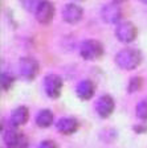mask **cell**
Returning a JSON list of instances; mask_svg holds the SVG:
<instances>
[{
	"mask_svg": "<svg viewBox=\"0 0 147 148\" xmlns=\"http://www.w3.org/2000/svg\"><path fill=\"white\" fill-rule=\"evenodd\" d=\"M95 92V85L93 81L90 79H82L76 87V94L77 97L82 101H88L90 99Z\"/></svg>",
	"mask_w": 147,
	"mask_h": 148,
	"instance_id": "12",
	"label": "cell"
},
{
	"mask_svg": "<svg viewBox=\"0 0 147 148\" xmlns=\"http://www.w3.org/2000/svg\"><path fill=\"white\" fill-rule=\"evenodd\" d=\"M142 3H144V4H147V0H141Z\"/></svg>",
	"mask_w": 147,
	"mask_h": 148,
	"instance_id": "22",
	"label": "cell"
},
{
	"mask_svg": "<svg viewBox=\"0 0 147 148\" xmlns=\"http://www.w3.org/2000/svg\"><path fill=\"white\" fill-rule=\"evenodd\" d=\"M104 53V46L98 40L94 38H88L84 40L80 45V54L84 60L93 61V60L99 58Z\"/></svg>",
	"mask_w": 147,
	"mask_h": 148,
	"instance_id": "2",
	"label": "cell"
},
{
	"mask_svg": "<svg viewBox=\"0 0 147 148\" xmlns=\"http://www.w3.org/2000/svg\"><path fill=\"white\" fill-rule=\"evenodd\" d=\"M39 148H58V147L53 140H44V142L40 143Z\"/></svg>",
	"mask_w": 147,
	"mask_h": 148,
	"instance_id": "19",
	"label": "cell"
},
{
	"mask_svg": "<svg viewBox=\"0 0 147 148\" xmlns=\"http://www.w3.org/2000/svg\"><path fill=\"white\" fill-rule=\"evenodd\" d=\"M21 1V5L25 11L28 12H36L37 8L40 7V4L43 3L44 0H20Z\"/></svg>",
	"mask_w": 147,
	"mask_h": 148,
	"instance_id": "16",
	"label": "cell"
},
{
	"mask_svg": "<svg viewBox=\"0 0 147 148\" xmlns=\"http://www.w3.org/2000/svg\"><path fill=\"white\" fill-rule=\"evenodd\" d=\"M134 131L137 134H146L147 132V124L146 123L137 124V126H134Z\"/></svg>",
	"mask_w": 147,
	"mask_h": 148,
	"instance_id": "20",
	"label": "cell"
},
{
	"mask_svg": "<svg viewBox=\"0 0 147 148\" xmlns=\"http://www.w3.org/2000/svg\"><path fill=\"white\" fill-rule=\"evenodd\" d=\"M36 20L41 24H48L52 21L53 16H55V7L49 0H44L40 4V7L37 8V11L35 12Z\"/></svg>",
	"mask_w": 147,
	"mask_h": 148,
	"instance_id": "10",
	"label": "cell"
},
{
	"mask_svg": "<svg viewBox=\"0 0 147 148\" xmlns=\"http://www.w3.org/2000/svg\"><path fill=\"white\" fill-rule=\"evenodd\" d=\"M143 86V79L141 77H133L129 81V85H127V91L129 92H135L138 90L142 89Z\"/></svg>",
	"mask_w": 147,
	"mask_h": 148,
	"instance_id": "18",
	"label": "cell"
},
{
	"mask_svg": "<svg viewBox=\"0 0 147 148\" xmlns=\"http://www.w3.org/2000/svg\"><path fill=\"white\" fill-rule=\"evenodd\" d=\"M29 119V110L25 106H19L11 114V123L13 127H19L25 124Z\"/></svg>",
	"mask_w": 147,
	"mask_h": 148,
	"instance_id": "13",
	"label": "cell"
},
{
	"mask_svg": "<svg viewBox=\"0 0 147 148\" xmlns=\"http://www.w3.org/2000/svg\"><path fill=\"white\" fill-rule=\"evenodd\" d=\"M13 82H15V77L12 74L3 71L1 75H0V85H1V89L3 90H9L13 86Z\"/></svg>",
	"mask_w": 147,
	"mask_h": 148,
	"instance_id": "15",
	"label": "cell"
},
{
	"mask_svg": "<svg viewBox=\"0 0 147 148\" xmlns=\"http://www.w3.org/2000/svg\"><path fill=\"white\" fill-rule=\"evenodd\" d=\"M114 107H115L114 99L111 98L110 95H107V94L101 95L98 98V101L95 102V111H97V114L101 118H104V119L109 118L113 114Z\"/></svg>",
	"mask_w": 147,
	"mask_h": 148,
	"instance_id": "8",
	"label": "cell"
},
{
	"mask_svg": "<svg viewBox=\"0 0 147 148\" xmlns=\"http://www.w3.org/2000/svg\"><path fill=\"white\" fill-rule=\"evenodd\" d=\"M57 131L62 135H72L78 130V120L73 116H65L57 120L56 123Z\"/></svg>",
	"mask_w": 147,
	"mask_h": 148,
	"instance_id": "11",
	"label": "cell"
},
{
	"mask_svg": "<svg viewBox=\"0 0 147 148\" xmlns=\"http://www.w3.org/2000/svg\"><path fill=\"white\" fill-rule=\"evenodd\" d=\"M44 90L49 98L56 99L61 95L62 79L56 74H48L44 78Z\"/></svg>",
	"mask_w": 147,
	"mask_h": 148,
	"instance_id": "6",
	"label": "cell"
},
{
	"mask_svg": "<svg viewBox=\"0 0 147 148\" xmlns=\"http://www.w3.org/2000/svg\"><path fill=\"white\" fill-rule=\"evenodd\" d=\"M142 54L135 48H123L115 54V64L123 70H134L141 65Z\"/></svg>",
	"mask_w": 147,
	"mask_h": 148,
	"instance_id": "1",
	"label": "cell"
},
{
	"mask_svg": "<svg viewBox=\"0 0 147 148\" xmlns=\"http://www.w3.org/2000/svg\"><path fill=\"white\" fill-rule=\"evenodd\" d=\"M137 34H138V29L131 21H121L119 24H117L115 37L121 42H131V41L135 40Z\"/></svg>",
	"mask_w": 147,
	"mask_h": 148,
	"instance_id": "4",
	"label": "cell"
},
{
	"mask_svg": "<svg viewBox=\"0 0 147 148\" xmlns=\"http://www.w3.org/2000/svg\"><path fill=\"white\" fill-rule=\"evenodd\" d=\"M4 143L8 148H27L28 139L23 132L15 128H9L4 134Z\"/></svg>",
	"mask_w": 147,
	"mask_h": 148,
	"instance_id": "5",
	"label": "cell"
},
{
	"mask_svg": "<svg viewBox=\"0 0 147 148\" xmlns=\"http://www.w3.org/2000/svg\"><path fill=\"white\" fill-rule=\"evenodd\" d=\"M19 70L24 79L32 81L37 77L39 70H40V65L33 57H23L19 64Z\"/></svg>",
	"mask_w": 147,
	"mask_h": 148,
	"instance_id": "3",
	"label": "cell"
},
{
	"mask_svg": "<svg viewBox=\"0 0 147 148\" xmlns=\"http://www.w3.org/2000/svg\"><path fill=\"white\" fill-rule=\"evenodd\" d=\"M84 15V9L82 7H80L78 4L69 3L64 7L62 9V18L68 24H76L82 18Z\"/></svg>",
	"mask_w": 147,
	"mask_h": 148,
	"instance_id": "9",
	"label": "cell"
},
{
	"mask_svg": "<svg viewBox=\"0 0 147 148\" xmlns=\"http://www.w3.org/2000/svg\"><path fill=\"white\" fill-rule=\"evenodd\" d=\"M135 112H137V116L142 120H147V98L142 99L137 105L135 108Z\"/></svg>",
	"mask_w": 147,
	"mask_h": 148,
	"instance_id": "17",
	"label": "cell"
},
{
	"mask_svg": "<svg viewBox=\"0 0 147 148\" xmlns=\"http://www.w3.org/2000/svg\"><path fill=\"white\" fill-rule=\"evenodd\" d=\"M101 17L107 24H119L121 17H122V9L114 1L107 3L101 9Z\"/></svg>",
	"mask_w": 147,
	"mask_h": 148,
	"instance_id": "7",
	"label": "cell"
},
{
	"mask_svg": "<svg viewBox=\"0 0 147 148\" xmlns=\"http://www.w3.org/2000/svg\"><path fill=\"white\" fill-rule=\"evenodd\" d=\"M53 120H55V115L50 110L44 108V110L39 111V114L36 116V124L41 128H46V127L52 126Z\"/></svg>",
	"mask_w": 147,
	"mask_h": 148,
	"instance_id": "14",
	"label": "cell"
},
{
	"mask_svg": "<svg viewBox=\"0 0 147 148\" xmlns=\"http://www.w3.org/2000/svg\"><path fill=\"white\" fill-rule=\"evenodd\" d=\"M114 3H117V4H119V3H123V1H126V0H113Z\"/></svg>",
	"mask_w": 147,
	"mask_h": 148,
	"instance_id": "21",
	"label": "cell"
}]
</instances>
